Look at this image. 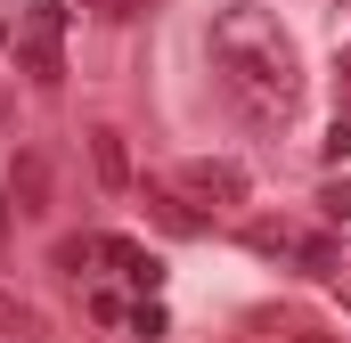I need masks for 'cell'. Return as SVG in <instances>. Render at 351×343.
I'll return each instance as SVG.
<instances>
[{
    "instance_id": "cell-1",
    "label": "cell",
    "mask_w": 351,
    "mask_h": 343,
    "mask_svg": "<svg viewBox=\"0 0 351 343\" xmlns=\"http://www.w3.org/2000/svg\"><path fill=\"white\" fill-rule=\"evenodd\" d=\"M213 66H221V82L237 98V115L245 123H286L294 115V90H302V66H294V49H286V33L269 25L262 8H221L213 16Z\"/></svg>"
},
{
    "instance_id": "cell-2",
    "label": "cell",
    "mask_w": 351,
    "mask_h": 343,
    "mask_svg": "<svg viewBox=\"0 0 351 343\" xmlns=\"http://www.w3.org/2000/svg\"><path fill=\"white\" fill-rule=\"evenodd\" d=\"M0 196H8L16 221H49V204H58V164H49V147H16Z\"/></svg>"
},
{
    "instance_id": "cell-3",
    "label": "cell",
    "mask_w": 351,
    "mask_h": 343,
    "mask_svg": "<svg viewBox=\"0 0 351 343\" xmlns=\"http://www.w3.org/2000/svg\"><path fill=\"white\" fill-rule=\"evenodd\" d=\"M180 188H188L196 204H245V196H254L245 164H229V156H196V164L180 172Z\"/></svg>"
},
{
    "instance_id": "cell-4",
    "label": "cell",
    "mask_w": 351,
    "mask_h": 343,
    "mask_svg": "<svg viewBox=\"0 0 351 343\" xmlns=\"http://www.w3.org/2000/svg\"><path fill=\"white\" fill-rule=\"evenodd\" d=\"M90 172H98L106 196L131 188V156H123V131H114V123H90Z\"/></svg>"
},
{
    "instance_id": "cell-5",
    "label": "cell",
    "mask_w": 351,
    "mask_h": 343,
    "mask_svg": "<svg viewBox=\"0 0 351 343\" xmlns=\"http://www.w3.org/2000/svg\"><path fill=\"white\" fill-rule=\"evenodd\" d=\"M254 327L278 343H335V327L327 319H311V311H294V303H269V311H254Z\"/></svg>"
},
{
    "instance_id": "cell-6",
    "label": "cell",
    "mask_w": 351,
    "mask_h": 343,
    "mask_svg": "<svg viewBox=\"0 0 351 343\" xmlns=\"http://www.w3.org/2000/svg\"><path fill=\"white\" fill-rule=\"evenodd\" d=\"M147 213H156V229H164V237H196V229L213 221L188 188H180V196H172V188H147Z\"/></svg>"
},
{
    "instance_id": "cell-7",
    "label": "cell",
    "mask_w": 351,
    "mask_h": 343,
    "mask_svg": "<svg viewBox=\"0 0 351 343\" xmlns=\"http://www.w3.org/2000/svg\"><path fill=\"white\" fill-rule=\"evenodd\" d=\"M16 66H25L33 82H66V49H58V33H41V25H33V33L16 41Z\"/></svg>"
},
{
    "instance_id": "cell-8",
    "label": "cell",
    "mask_w": 351,
    "mask_h": 343,
    "mask_svg": "<svg viewBox=\"0 0 351 343\" xmlns=\"http://www.w3.org/2000/svg\"><path fill=\"white\" fill-rule=\"evenodd\" d=\"M106 261H114L131 286H164V261L147 254V246H131V237H114V246H106Z\"/></svg>"
},
{
    "instance_id": "cell-9",
    "label": "cell",
    "mask_w": 351,
    "mask_h": 343,
    "mask_svg": "<svg viewBox=\"0 0 351 343\" xmlns=\"http://www.w3.org/2000/svg\"><path fill=\"white\" fill-rule=\"evenodd\" d=\"M90 319H98V327H131V303H123L114 286H98V294H90Z\"/></svg>"
},
{
    "instance_id": "cell-10",
    "label": "cell",
    "mask_w": 351,
    "mask_h": 343,
    "mask_svg": "<svg viewBox=\"0 0 351 343\" xmlns=\"http://www.w3.org/2000/svg\"><path fill=\"white\" fill-rule=\"evenodd\" d=\"M302 270H311V278H335V237H311V246H302Z\"/></svg>"
},
{
    "instance_id": "cell-11",
    "label": "cell",
    "mask_w": 351,
    "mask_h": 343,
    "mask_svg": "<svg viewBox=\"0 0 351 343\" xmlns=\"http://www.w3.org/2000/svg\"><path fill=\"white\" fill-rule=\"evenodd\" d=\"M319 213H327V221H351V180H327V188H319Z\"/></svg>"
},
{
    "instance_id": "cell-12",
    "label": "cell",
    "mask_w": 351,
    "mask_h": 343,
    "mask_svg": "<svg viewBox=\"0 0 351 343\" xmlns=\"http://www.w3.org/2000/svg\"><path fill=\"white\" fill-rule=\"evenodd\" d=\"M0 327H16V335H41V319H33L25 303H8V294H0Z\"/></svg>"
},
{
    "instance_id": "cell-13",
    "label": "cell",
    "mask_w": 351,
    "mask_h": 343,
    "mask_svg": "<svg viewBox=\"0 0 351 343\" xmlns=\"http://www.w3.org/2000/svg\"><path fill=\"white\" fill-rule=\"evenodd\" d=\"M131 327L156 343V335H164V303H131Z\"/></svg>"
},
{
    "instance_id": "cell-14",
    "label": "cell",
    "mask_w": 351,
    "mask_h": 343,
    "mask_svg": "<svg viewBox=\"0 0 351 343\" xmlns=\"http://www.w3.org/2000/svg\"><path fill=\"white\" fill-rule=\"evenodd\" d=\"M90 254H98L90 237H66V246H58V270H90Z\"/></svg>"
},
{
    "instance_id": "cell-15",
    "label": "cell",
    "mask_w": 351,
    "mask_h": 343,
    "mask_svg": "<svg viewBox=\"0 0 351 343\" xmlns=\"http://www.w3.org/2000/svg\"><path fill=\"white\" fill-rule=\"evenodd\" d=\"M33 25L41 33H66V0H33Z\"/></svg>"
},
{
    "instance_id": "cell-16",
    "label": "cell",
    "mask_w": 351,
    "mask_h": 343,
    "mask_svg": "<svg viewBox=\"0 0 351 343\" xmlns=\"http://www.w3.org/2000/svg\"><path fill=\"white\" fill-rule=\"evenodd\" d=\"M245 237H254V246H262V254H286V229H278V221H254V229H245Z\"/></svg>"
},
{
    "instance_id": "cell-17",
    "label": "cell",
    "mask_w": 351,
    "mask_h": 343,
    "mask_svg": "<svg viewBox=\"0 0 351 343\" xmlns=\"http://www.w3.org/2000/svg\"><path fill=\"white\" fill-rule=\"evenodd\" d=\"M351 156V123H327V164H343Z\"/></svg>"
},
{
    "instance_id": "cell-18",
    "label": "cell",
    "mask_w": 351,
    "mask_h": 343,
    "mask_svg": "<svg viewBox=\"0 0 351 343\" xmlns=\"http://www.w3.org/2000/svg\"><path fill=\"white\" fill-rule=\"evenodd\" d=\"M98 16H131V8H147V0H90Z\"/></svg>"
},
{
    "instance_id": "cell-19",
    "label": "cell",
    "mask_w": 351,
    "mask_h": 343,
    "mask_svg": "<svg viewBox=\"0 0 351 343\" xmlns=\"http://www.w3.org/2000/svg\"><path fill=\"white\" fill-rule=\"evenodd\" d=\"M335 74H343V82H351V49H343V58H335Z\"/></svg>"
}]
</instances>
